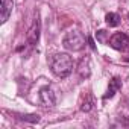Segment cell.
<instances>
[{
  "mask_svg": "<svg viewBox=\"0 0 129 129\" xmlns=\"http://www.w3.org/2000/svg\"><path fill=\"white\" fill-rule=\"evenodd\" d=\"M50 70L58 78H67L73 72V59L69 53H55L50 61Z\"/></svg>",
  "mask_w": 129,
  "mask_h": 129,
  "instance_id": "1",
  "label": "cell"
},
{
  "mask_svg": "<svg viewBox=\"0 0 129 129\" xmlns=\"http://www.w3.org/2000/svg\"><path fill=\"white\" fill-rule=\"evenodd\" d=\"M87 40L88 38L81 30L75 29V30L67 32V35L64 37V40H62V46H64V49L69 50V52H79V50H82L85 47Z\"/></svg>",
  "mask_w": 129,
  "mask_h": 129,
  "instance_id": "2",
  "label": "cell"
},
{
  "mask_svg": "<svg viewBox=\"0 0 129 129\" xmlns=\"http://www.w3.org/2000/svg\"><path fill=\"white\" fill-rule=\"evenodd\" d=\"M108 44L115 50L126 52V50H129V35H126L124 32H117L109 38Z\"/></svg>",
  "mask_w": 129,
  "mask_h": 129,
  "instance_id": "3",
  "label": "cell"
},
{
  "mask_svg": "<svg viewBox=\"0 0 129 129\" xmlns=\"http://www.w3.org/2000/svg\"><path fill=\"white\" fill-rule=\"evenodd\" d=\"M40 103L43 105V106H46V108H52V106H55V103H56V97H55V93H53V90L50 88V87H43L41 90H40Z\"/></svg>",
  "mask_w": 129,
  "mask_h": 129,
  "instance_id": "4",
  "label": "cell"
},
{
  "mask_svg": "<svg viewBox=\"0 0 129 129\" xmlns=\"http://www.w3.org/2000/svg\"><path fill=\"white\" fill-rule=\"evenodd\" d=\"M40 30H41V23H40V17H38V14H37V17H35V20H34V23H32V26L29 27V32H27V44L29 46H35V44H38V41H40Z\"/></svg>",
  "mask_w": 129,
  "mask_h": 129,
  "instance_id": "5",
  "label": "cell"
},
{
  "mask_svg": "<svg viewBox=\"0 0 129 129\" xmlns=\"http://www.w3.org/2000/svg\"><path fill=\"white\" fill-rule=\"evenodd\" d=\"M120 88H121V79H120V78H112V79L109 81L108 91H106V94L103 96V99L106 100V99H111V97H114V96H115V93H117Z\"/></svg>",
  "mask_w": 129,
  "mask_h": 129,
  "instance_id": "6",
  "label": "cell"
},
{
  "mask_svg": "<svg viewBox=\"0 0 129 129\" xmlns=\"http://www.w3.org/2000/svg\"><path fill=\"white\" fill-rule=\"evenodd\" d=\"M78 73H79V76H81L82 79H84V78H90V75H91V61H90L88 56L84 58V59L79 62Z\"/></svg>",
  "mask_w": 129,
  "mask_h": 129,
  "instance_id": "7",
  "label": "cell"
},
{
  "mask_svg": "<svg viewBox=\"0 0 129 129\" xmlns=\"http://www.w3.org/2000/svg\"><path fill=\"white\" fill-rule=\"evenodd\" d=\"M14 9V0H2V23H6Z\"/></svg>",
  "mask_w": 129,
  "mask_h": 129,
  "instance_id": "8",
  "label": "cell"
},
{
  "mask_svg": "<svg viewBox=\"0 0 129 129\" xmlns=\"http://www.w3.org/2000/svg\"><path fill=\"white\" fill-rule=\"evenodd\" d=\"M105 21H106V24H108L109 27H115V26H118V24H120L121 18H120V15H118V14H115V12H109V14H106Z\"/></svg>",
  "mask_w": 129,
  "mask_h": 129,
  "instance_id": "9",
  "label": "cell"
},
{
  "mask_svg": "<svg viewBox=\"0 0 129 129\" xmlns=\"http://www.w3.org/2000/svg\"><path fill=\"white\" fill-rule=\"evenodd\" d=\"M93 106H94V99H93L91 94H87L85 100H84L82 105H81V111H84V112H90V111L93 109Z\"/></svg>",
  "mask_w": 129,
  "mask_h": 129,
  "instance_id": "10",
  "label": "cell"
},
{
  "mask_svg": "<svg viewBox=\"0 0 129 129\" xmlns=\"http://www.w3.org/2000/svg\"><path fill=\"white\" fill-rule=\"evenodd\" d=\"M17 117L20 120L29 121V123H38L40 121V115L38 114H17Z\"/></svg>",
  "mask_w": 129,
  "mask_h": 129,
  "instance_id": "11",
  "label": "cell"
},
{
  "mask_svg": "<svg viewBox=\"0 0 129 129\" xmlns=\"http://www.w3.org/2000/svg\"><path fill=\"white\" fill-rule=\"evenodd\" d=\"M106 30H97L96 32V38H97V41H100V43H108L109 40H106Z\"/></svg>",
  "mask_w": 129,
  "mask_h": 129,
  "instance_id": "12",
  "label": "cell"
},
{
  "mask_svg": "<svg viewBox=\"0 0 129 129\" xmlns=\"http://www.w3.org/2000/svg\"><path fill=\"white\" fill-rule=\"evenodd\" d=\"M88 43H90V47H91L93 50H96V46H94V41H93L91 38H88Z\"/></svg>",
  "mask_w": 129,
  "mask_h": 129,
  "instance_id": "13",
  "label": "cell"
},
{
  "mask_svg": "<svg viewBox=\"0 0 129 129\" xmlns=\"http://www.w3.org/2000/svg\"><path fill=\"white\" fill-rule=\"evenodd\" d=\"M127 18H129V14H127Z\"/></svg>",
  "mask_w": 129,
  "mask_h": 129,
  "instance_id": "14",
  "label": "cell"
}]
</instances>
